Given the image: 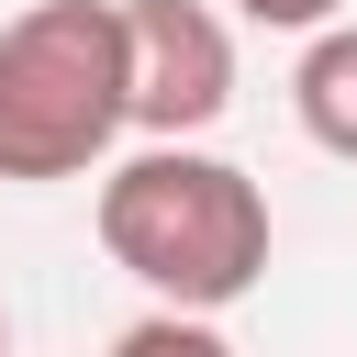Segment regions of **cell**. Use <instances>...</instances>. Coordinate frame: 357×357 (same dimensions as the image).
<instances>
[{
	"label": "cell",
	"instance_id": "cell-1",
	"mask_svg": "<svg viewBox=\"0 0 357 357\" xmlns=\"http://www.w3.org/2000/svg\"><path fill=\"white\" fill-rule=\"evenodd\" d=\"M100 245L167 312H223L268 279V190L223 156L145 145L134 167L100 178Z\"/></svg>",
	"mask_w": 357,
	"mask_h": 357
},
{
	"label": "cell",
	"instance_id": "cell-2",
	"mask_svg": "<svg viewBox=\"0 0 357 357\" xmlns=\"http://www.w3.org/2000/svg\"><path fill=\"white\" fill-rule=\"evenodd\" d=\"M134 123L123 0H33L0 22V178H78Z\"/></svg>",
	"mask_w": 357,
	"mask_h": 357
},
{
	"label": "cell",
	"instance_id": "cell-3",
	"mask_svg": "<svg viewBox=\"0 0 357 357\" xmlns=\"http://www.w3.org/2000/svg\"><path fill=\"white\" fill-rule=\"evenodd\" d=\"M123 45H134V123L156 145L223 123L234 100V45L201 0H123Z\"/></svg>",
	"mask_w": 357,
	"mask_h": 357
},
{
	"label": "cell",
	"instance_id": "cell-4",
	"mask_svg": "<svg viewBox=\"0 0 357 357\" xmlns=\"http://www.w3.org/2000/svg\"><path fill=\"white\" fill-rule=\"evenodd\" d=\"M290 100H301V134H312L324 156H357V33H324V45L301 56Z\"/></svg>",
	"mask_w": 357,
	"mask_h": 357
},
{
	"label": "cell",
	"instance_id": "cell-5",
	"mask_svg": "<svg viewBox=\"0 0 357 357\" xmlns=\"http://www.w3.org/2000/svg\"><path fill=\"white\" fill-rule=\"evenodd\" d=\"M112 357H234V346H223V335H212L201 312H156V324H134V335H123Z\"/></svg>",
	"mask_w": 357,
	"mask_h": 357
},
{
	"label": "cell",
	"instance_id": "cell-6",
	"mask_svg": "<svg viewBox=\"0 0 357 357\" xmlns=\"http://www.w3.org/2000/svg\"><path fill=\"white\" fill-rule=\"evenodd\" d=\"M234 11H245V22H268V33H312L335 0H234Z\"/></svg>",
	"mask_w": 357,
	"mask_h": 357
},
{
	"label": "cell",
	"instance_id": "cell-7",
	"mask_svg": "<svg viewBox=\"0 0 357 357\" xmlns=\"http://www.w3.org/2000/svg\"><path fill=\"white\" fill-rule=\"evenodd\" d=\"M0 346H11V335H0Z\"/></svg>",
	"mask_w": 357,
	"mask_h": 357
}]
</instances>
